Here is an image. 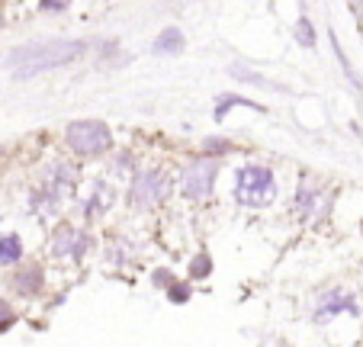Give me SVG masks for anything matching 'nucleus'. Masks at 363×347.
Wrapping results in <instances>:
<instances>
[{"instance_id": "f257e3e1", "label": "nucleus", "mask_w": 363, "mask_h": 347, "mask_svg": "<svg viewBox=\"0 0 363 347\" xmlns=\"http://www.w3.org/2000/svg\"><path fill=\"white\" fill-rule=\"evenodd\" d=\"M84 42H45V45H23L10 55V68L16 77H33L42 71L65 68L74 58H81Z\"/></svg>"}, {"instance_id": "f03ea898", "label": "nucleus", "mask_w": 363, "mask_h": 347, "mask_svg": "<svg viewBox=\"0 0 363 347\" xmlns=\"http://www.w3.org/2000/svg\"><path fill=\"white\" fill-rule=\"evenodd\" d=\"M277 197V180L267 167L261 164H247L235 177V199L241 206H270Z\"/></svg>"}, {"instance_id": "7ed1b4c3", "label": "nucleus", "mask_w": 363, "mask_h": 347, "mask_svg": "<svg viewBox=\"0 0 363 347\" xmlns=\"http://www.w3.org/2000/svg\"><path fill=\"white\" fill-rule=\"evenodd\" d=\"M68 145H71V151H77V155H103V151H110L113 136L103 123L87 119V123L68 126Z\"/></svg>"}, {"instance_id": "20e7f679", "label": "nucleus", "mask_w": 363, "mask_h": 347, "mask_svg": "<svg viewBox=\"0 0 363 347\" xmlns=\"http://www.w3.org/2000/svg\"><path fill=\"white\" fill-rule=\"evenodd\" d=\"M132 203L151 209V206L164 203V197L171 193V180H167L164 170H148V174H138L135 184H132Z\"/></svg>"}, {"instance_id": "39448f33", "label": "nucleus", "mask_w": 363, "mask_h": 347, "mask_svg": "<svg viewBox=\"0 0 363 347\" xmlns=\"http://www.w3.org/2000/svg\"><path fill=\"white\" fill-rule=\"evenodd\" d=\"M213 187H216V164L213 161H196V164H190L186 167V174H184V193L186 197H196V199H203V197H209L213 193Z\"/></svg>"}, {"instance_id": "423d86ee", "label": "nucleus", "mask_w": 363, "mask_h": 347, "mask_svg": "<svg viewBox=\"0 0 363 347\" xmlns=\"http://www.w3.org/2000/svg\"><path fill=\"white\" fill-rule=\"evenodd\" d=\"M55 254H68V258H81L87 251V235H81L77 228H62L58 231V238L52 241Z\"/></svg>"}, {"instance_id": "0eeeda50", "label": "nucleus", "mask_w": 363, "mask_h": 347, "mask_svg": "<svg viewBox=\"0 0 363 347\" xmlns=\"http://www.w3.org/2000/svg\"><path fill=\"white\" fill-rule=\"evenodd\" d=\"M13 290H16V293H23V296L39 293V290H42V270H39V267H26V270H20L13 277Z\"/></svg>"}, {"instance_id": "6e6552de", "label": "nucleus", "mask_w": 363, "mask_h": 347, "mask_svg": "<svg viewBox=\"0 0 363 347\" xmlns=\"http://www.w3.org/2000/svg\"><path fill=\"white\" fill-rule=\"evenodd\" d=\"M180 48H184V35L174 26H167L164 33L155 39V55H174V52H180Z\"/></svg>"}, {"instance_id": "1a4fd4ad", "label": "nucleus", "mask_w": 363, "mask_h": 347, "mask_svg": "<svg viewBox=\"0 0 363 347\" xmlns=\"http://www.w3.org/2000/svg\"><path fill=\"white\" fill-rule=\"evenodd\" d=\"M20 258H23V241H20V235H4V238H0V267L16 264Z\"/></svg>"}, {"instance_id": "9d476101", "label": "nucleus", "mask_w": 363, "mask_h": 347, "mask_svg": "<svg viewBox=\"0 0 363 347\" xmlns=\"http://www.w3.org/2000/svg\"><path fill=\"white\" fill-rule=\"evenodd\" d=\"M341 309H347V312H354V315H357L354 299H350V296H344V293L325 296V299H322V309H318V315H331V312H341Z\"/></svg>"}, {"instance_id": "9b49d317", "label": "nucleus", "mask_w": 363, "mask_h": 347, "mask_svg": "<svg viewBox=\"0 0 363 347\" xmlns=\"http://www.w3.org/2000/svg\"><path fill=\"white\" fill-rule=\"evenodd\" d=\"M296 39H299L302 48H315V29L308 23V16H302L299 26H296Z\"/></svg>"}, {"instance_id": "f8f14e48", "label": "nucleus", "mask_w": 363, "mask_h": 347, "mask_svg": "<svg viewBox=\"0 0 363 347\" xmlns=\"http://www.w3.org/2000/svg\"><path fill=\"white\" fill-rule=\"evenodd\" d=\"M228 106H251V109H261L254 100H245V97H219V106H216V119H222Z\"/></svg>"}, {"instance_id": "ddd939ff", "label": "nucleus", "mask_w": 363, "mask_h": 347, "mask_svg": "<svg viewBox=\"0 0 363 347\" xmlns=\"http://www.w3.org/2000/svg\"><path fill=\"white\" fill-rule=\"evenodd\" d=\"M209 270H213V260L206 258V254H196V258H193V264H190V277L193 280H203V277H209Z\"/></svg>"}, {"instance_id": "4468645a", "label": "nucleus", "mask_w": 363, "mask_h": 347, "mask_svg": "<svg viewBox=\"0 0 363 347\" xmlns=\"http://www.w3.org/2000/svg\"><path fill=\"white\" fill-rule=\"evenodd\" d=\"M312 206H315V193L308 190V184L302 180V187H299V212H302V216H308V212H312Z\"/></svg>"}, {"instance_id": "2eb2a0df", "label": "nucleus", "mask_w": 363, "mask_h": 347, "mask_svg": "<svg viewBox=\"0 0 363 347\" xmlns=\"http://www.w3.org/2000/svg\"><path fill=\"white\" fill-rule=\"evenodd\" d=\"M110 199H113V190H110V187L96 184V197H94V206H90V212H96V209H106V206H110Z\"/></svg>"}, {"instance_id": "dca6fc26", "label": "nucleus", "mask_w": 363, "mask_h": 347, "mask_svg": "<svg viewBox=\"0 0 363 347\" xmlns=\"http://www.w3.org/2000/svg\"><path fill=\"white\" fill-rule=\"evenodd\" d=\"M331 48H335V55H337V58H341V68L347 71V77H350V81H354V84H360V81H357V75H354V68H350V62H347V55L341 52V42L335 39V33H331ZM360 87H363V84H360Z\"/></svg>"}, {"instance_id": "f3484780", "label": "nucleus", "mask_w": 363, "mask_h": 347, "mask_svg": "<svg viewBox=\"0 0 363 347\" xmlns=\"http://www.w3.org/2000/svg\"><path fill=\"white\" fill-rule=\"evenodd\" d=\"M209 155H225V151H232V142L228 138H206V145H203Z\"/></svg>"}, {"instance_id": "a211bd4d", "label": "nucleus", "mask_w": 363, "mask_h": 347, "mask_svg": "<svg viewBox=\"0 0 363 347\" xmlns=\"http://www.w3.org/2000/svg\"><path fill=\"white\" fill-rule=\"evenodd\" d=\"M167 296H171L174 302H186V299H190V286H186V283H171V286H167Z\"/></svg>"}, {"instance_id": "6ab92c4d", "label": "nucleus", "mask_w": 363, "mask_h": 347, "mask_svg": "<svg viewBox=\"0 0 363 347\" xmlns=\"http://www.w3.org/2000/svg\"><path fill=\"white\" fill-rule=\"evenodd\" d=\"M13 321H16V312L7 306V302H0V334L7 331V328L13 325Z\"/></svg>"}, {"instance_id": "aec40b11", "label": "nucleus", "mask_w": 363, "mask_h": 347, "mask_svg": "<svg viewBox=\"0 0 363 347\" xmlns=\"http://www.w3.org/2000/svg\"><path fill=\"white\" fill-rule=\"evenodd\" d=\"M71 0H42V10H52V13H58V10H65Z\"/></svg>"}, {"instance_id": "412c9836", "label": "nucleus", "mask_w": 363, "mask_h": 347, "mask_svg": "<svg viewBox=\"0 0 363 347\" xmlns=\"http://www.w3.org/2000/svg\"><path fill=\"white\" fill-rule=\"evenodd\" d=\"M155 283H158V286H171V273L158 270V273H155Z\"/></svg>"}]
</instances>
